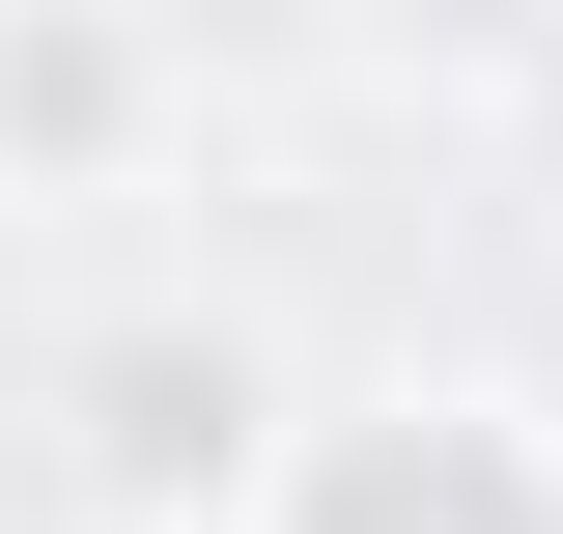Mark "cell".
Wrapping results in <instances>:
<instances>
[{
	"instance_id": "277c9868",
	"label": "cell",
	"mask_w": 563,
	"mask_h": 534,
	"mask_svg": "<svg viewBox=\"0 0 563 534\" xmlns=\"http://www.w3.org/2000/svg\"><path fill=\"white\" fill-rule=\"evenodd\" d=\"M507 169H536V198H563V0H536V29H507Z\"/></svg>"
},
{
	"instance_id": "6da1fadb",
	"label": "cell",
	"mask_w": 563,
	"mask_h": 534,
	"mask_svg": "<svg viewBox=\"0 0 563 534\" xmlns=\"http://www.w3.org/2000/svg\"><path fill=\"white\" fill-rule=\"evenodd\" d=\"M254 534H563V422L422 366V394H282V478Z\"/></svg>"
},
{
	"instance_id": "7a4b0ae2",
	"label": "cell",
	"mask_w": 563,
	"mask_h": 534,
	"mask_svg": "<svg viewBox=\"0 0 563 534\" xmlns=\"http://www.w3.org/2000/svg\"><path fill=\"white\" fill-rule=\"evenodd\" d=\"M57 422H85V534H225L282 478V337L254 310H113Z\"/></svg>"
},
{
	"instance_id": "5b68a950",
	"label": "cell",
	"mask_w": 563,
	"mask_h": 534,
	"mask_svg": "<svg viewBox=\"0 0 563 534\" xmlns=\"http://www.w3.org/2000/svg\"><path fill=\"white\" fill-rule=\"evenodd\" d=\"M225 534H254V507H225Z\"/></svg>"
},
{
	"instance_id": "3957f363",
	"label": "cell",
	"mask_w": 563,
	"mask_h": 534,
	"mask_svg": "<svg viewBox=\"0 0 563 534\" xmlns=\"http://www.w3.org/2000/svg\"><path fill=\"white\" fill-rule=\"evenodd\" d=\"M198 113V57L141 0H0V198H141Z\"/></svg>"
}]
</instances>
